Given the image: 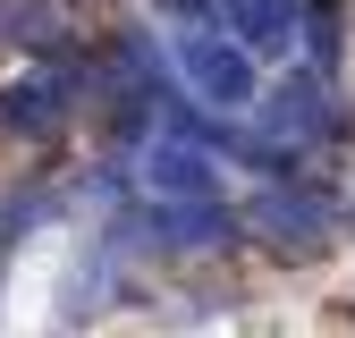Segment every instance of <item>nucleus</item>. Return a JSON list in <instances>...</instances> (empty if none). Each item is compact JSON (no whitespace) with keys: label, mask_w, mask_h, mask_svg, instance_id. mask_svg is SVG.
I'll list each match as a JSON object with an SVG mask.
<instances>
[{"label":"nucleus","mask_w":355,"mask_h":338,"mask_svg":"<svg viewBox=\"0 0 355 338\" xmlns=\"http://www.w3.org/2000/svg\"><path fill=\"white\" fill-rule=\"evenodd\" d=\"M178 60H187V84H195L211 110H245V102H254V60H245V42L187 34V42H178Z\"/></svg>","instance_id":"obj_1"},{"label":"nucleus","mask_w":355,"mask_h":338,"mask_svg":"<svg viewBox=\"0 0 355 338\" xmlns=\"http://www.w3.org/2000/svg\"><path fill=\"white\" fill-rule=\"evenodd\" d=\"M68 102V76H34V84H0V127L9 136H42Z\"/></svg>","instance_id":"obj_2"},{"label":"nucleus","mask_w":355,"mask_h":338,"mask_svg":"<svg viewBox=\"0 0 355 338\" xmlns=\"http://www.w3.org/2000/svg\"><path fill=\"white\" fill-rule=\"evenodd\" d=\"M144 178H153L161 195H220V178H211V161H203L195 144H169V136H161V144L144 152Z\"/></svg>","instance_id":"obj_3"},{"label":"nucleus","mask_w":355,"mask_h":338,"mask_svg":"<svg viewBox=\"0 0 355 338\" xmlns=\"http://www.w3.org/2000/svg\"><path fill=\"white\" fill-rule=\"evenodd\" d=\"M220 9H229L237 42H262V51H279V42H288V26H296V9H288V0H220Z\"/></svg>","instance_id":"obj_4"},{"label":"nucleus","mask_w":355,"mask_h":338,"mask_svg":"<svg viewBox=\"0 0 355 338\" xmlns=\"http://www.w3.org/2000/svg\"><path fill=\"white\" fill-rule=\"evenodd\" d=\"M313 195H262V220H271L279 237H322V211H304Z\"/></svg>","instance_id":"obj_5"}]
</instances>
